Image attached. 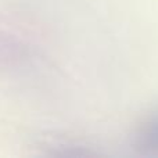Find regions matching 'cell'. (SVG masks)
<instances>
[{"label": "cell", "instance_id": "6da1fadb", "mask_svg": "<svg viewBox=\"0 0 158 158\" xmlns=\"http://www.w3.org/2000/svg\"><path fill=\"white\" fill-rule=\"evenodd\" d=\"M137 147L144 153L158 156V110L148 114L139 125L136 133Z\"/></svg>", "mask_w": 158, "mask_h": 158}]
</instances>
